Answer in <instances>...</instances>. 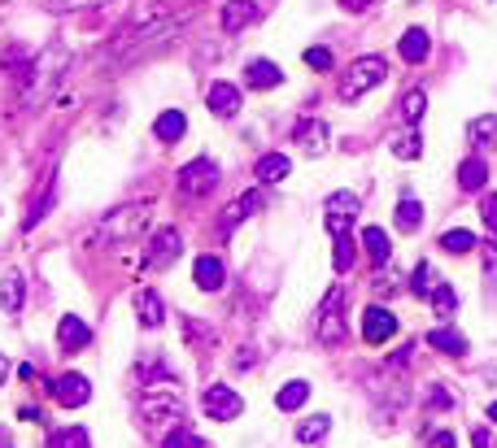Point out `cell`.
<instances>
[{"label":"cell","mask_w":497,"mask_h":448,"mask_svg":"<svg viewBox=\"0 0 497 448\" xmlns=\"http://www.w3.org/2000/svg\"><path fill=\"white\" fill-rule=\"evenodd\" d=\"M192 14H197L192 5H171V0L153 5L144 18H136L131 26H122L119 36L109 39V61H131V57H144V53L166 48V44L192 22Z\"/></svg>","instance_id":"cell-1"},{"label":"cell","mask_w":497,"mask_h":448,"mask_svg":"<svg viewBox=\"0 0 497 448\" xmlns=\"http://www.w3.org/2000/svg\"><path fill=\"white\" fill-rule=\"evenodd\" d=\"M66 70H70V48H66V44H44L18 78V105L22 109H40L44 100L61 87Z\"/></svg>","instance_id":"cell-2"},{"label":"cell","mask_w":497,"mask_h":448,"mask_svg":"<svg viewBox=\"0 0 497 448\" xmlns=\"http://www.w3.org/2000/svg\"><path fill=\"white\" fill-rule=\"evenodd\" d=\"M140 418L149 423V427L158 431H180L183 427V396L180 388L171 383V388H144L140 392Z\"/></svg>","instance_id":"cell-3"},{"label":"cell","mask_w":497,"mask_h":448,"mask_svg":"<svg viewBox=\"0 0 497 448\" xmlns=\"http://www.w3.org/2000/svg\"><path fill=\"white\" fill-rule=\"evenodd\" d=\"M149 218H153V205H149V200L119 205L109 218H100L97 239H100V244H122V239H136L140 231H149Z\"/></svg>","instance_id":"cell-4"},{"label":"cell","mask_w":497,"mask_h":448,"mask_svg":"<svg viewBox=\"0 0 497 448\" xmlns=\"http://www.w3.org/2000/svg\"><path fill=\"white\" fill-rule=\"evenodd\" d=\"M384 78H388V61L379 57V53H367V57H358L345 70V78H340V100L354 105V100H362L367 92H376Z\"/></svg>","instance_id":"cell-5"},{"label":"cell","mask_w":497,"mask_h":448,"mask_svg":"<svg viewBox=\"0 0 497 448\" xmlns=\"http://www.w3.org/2000/svg\"><path fill=\"white\" fill-rule=\"evenodd\" d=\"M201 410L205 418H214V423H232L244 413V396L236 388H227V383H210V388L201 392Z\"/></svg>","instance_id":"cell-6"},{"label":"cell","mask_w":497,"mask_h":448,"mask_svg":"<svg viewBox=\"0 0 497 448\" xmlns=\"http://www.w3.org/2000/svg\"><path fill=\"white\" fill-rule=\"evenodd\" d=\"M219 166L210 161V157H197V161H188L180 175H175V183H180L183 196H210L214 188H219Z\"/></svg>","instance_id":"cell-7"},{"label":"cell","mask_w":497,"mask_h":448,"mask_svg":"<svg viewBox=\"0 0 497 448\" xmlns=\"http://www.w3.org/2000/svg\"><path fill=\"white\" fill-rule=\"evenodd\" d=\"M340 305H345V288H332L327 292V300L318 305V344H340L345 340V318H340Z\"/></svg>","instance_id":"cell-8"},{"label":"cell","mask_w":497,"mask_h":448,"mask_svg":"<svg viewBox=\"0 0 497 448\" xmlns=\"http://www.w3.org/2000/svg\"><path fill=\"white\" fill-rule=\"evenodd\" d=\"M180 253H183V235L175 231V227H161V231L149 239V249H144V270H166Z\"/></svg>","instance_id":"cell-9"},{"label":"cell","mask_w":497,"mask_h":448,"mask_svg":"<svg viewBox=\"0 0 497 448\" xmlns=\"http://www.w3.org/2000/svg\"><path fill=\"white\" fill-rule=\"evenodd\" d=\"M323 209H327V231H332V235H349L354 218L362 214V200H358V192H332Z\"/></svg>","instance_id":"cell-10"},{"label":"cell","mask_w":497,"mask_h":448,"mask_svg":"<svg viewBox=\"0 0 497 448\" xmlns=\"http://www.w3.org/2000/svg\"><path fill=\"white\" fill-rule=\"evenodd\" d=\"M262 205H266V192H262V188H254V192H244L240 200H232V205L219 214V235H232L240 222H249V218L258 214Z\"/></svg>","instance_id":"cell-11"},{"label":"cell","mask_w":497,"mask_h":448,"mask_svg":"<svg viewBox=\"0 0 497 448\" xmlns=\"http://www.w3.org/2000/svg\"><path fill=\"white\" fill-rule=\"evenodd\" d=\"M393 335H398L393 310H384V305H367V310H362V340H367V344H388Z\"/></svg>","instance_id":"cell-12"},{"label":"cell","mask_w":497,"mask_h":448,"mask_svg":"<svg viewBox=\"0 0 497 448\" xmlns=\"http://www.w3.org/2000/svg\"><path fill=\"white\" fill-rule=\"evenodd\" d=\"M293 139H297L301 153H310V157H323L327 148H332V131H327V122H323V117H301L297 131H293Z\"/></svg>","instance_id":"cell-13"},{"label":"cell","mask_w":497,"mask_h":448,"mask_svg":"<svg viewBox=\"0 0 497 448\" xmlns=\"http://www.w3.org/2000/svg\"><path fill=\"white\" fill-rule=\"evenodd\" d=\"M53 396H57V405H66V410H79V405H88L92 401V383L83 379V374H61V379H53Z\"/></svg>","instance_id":"cell-14"},{"label":"cell","mask_w":497,"mask_h":448,"mask_svg":"<svg viewBox=\"0 0 497 448\" xmlns=\"http://www.w3.org/2000/svg\"><path fill=\"white\" fill-rule=\"evenodd\" d=\"M258 18H262L258 0H227V5H223V14H219V22H223V31H227V36H236V31H244V26H254Z\"/></svg>","instance_id":"cell-15"},{"label":"cell","mask_w":497,"mask_h":448,"mask_svg":"<svg viewBox=\"0 0 497 448\" xmlns=\"http://www.w3.org/2000/svg\"><path fill=\"white\" fill-rule=\"evenodd\" d=\"M136 322L144 331H158L161 322H166V305H161L158 288H140L136 292Z\"/></svg>","instance_id":"cell-16"},{"label":"cell","mask_w":497,"mask_h":448,"mask_svg":"<svg viewBox=\"0 0 497 448\" xmlns=\"http://www.w3.org/2000/svg\"><path fill=\"white\" fill-rule=\"evenodd\" d=\"M57 344H61V352H83L92 344V327L83 318H75V313H66L57 322Z\"/></svg>","instance_id":"cell-17"},{"label":"cell","mask_w":497,"mask_h":448,"mask_svg":"<svg viewBox=\"0 0 497 448\" xmlns=\"http://www.w3.org/2000/svg\"><path fill=\"white\" fill-rule=\"evenodd\" d=\"M205 105H210V114H219V117L240 114V87L236 83H227V78H219V83H210Z\"/></svg>","instance_id":"cell-18"},{"label":"cell","mask_w":497,"mask_h":448,"mask_svg":"<svg viewBox=\"0 0 497 448\" xmlns=\"http://www.w3.org/2000/svg\"><path fill=\"white\" fill-rule=\"evenodd\" d=\"M192 279H197L201 292H219L223 279H227V270H223V261L214 253H201L197 266H192Z\"/></svg>","instance_id":"cell-19"},{"label":"cell","mask_w":497,"mask_h":448,"mask_svg":"<svg viewBox=\"0 0 497 448\" xmlns=\"http://www.w3.org/2000/svg\"><path fill=\"white\" fill-rule=\"evenodd\" d=\"M398 53H401V61H410V66H423V61H428V53H432V39H428V31H423V26H410V31L401 36Z\"/></svg>","instance_id":"cell-20"},{"label":"cell","mask_w":497,"mask_h":448,"mask_svg":"<svg viewBox=\"0 0 497 448\" xmlns=\"http://www.w3.org/2000/svg\"><path fill=\"white\" fill-rule=\"evenodd\" d=\"M244 78H249V87H258V92H271V87H279L284 83V70H279L275 61H249L244 66Z\"/></svg>","instance_id":"cell-21"},{"label":"cell","mask_w":497,"mask_h":448,"mask_svg":"<svg viewBox=\"0 0 497 448\" xmlns=\"http://www.w3.org/2000/svg\"><path fill=\"white\" fill-rule=\"evenodd\" d=\"M22 305H26V279H22L18 270H9L5 279H0V310L18 313Z\"/></svg>","instance_id":"cell-22"},{"label":"cell","mask_w":497,"mask_h":448,"mask_svg":"<svg viewBox=\"0 0 497 448\" xmlns=\"http://www.w3.org/2000/svg\"><path fill=\"white\" fill-rule=\"evenodd\" d=\"M288 170H293V161L284 153H266L258 157V166H254V175H258L262 188H271V183H279V178H288Z\"/></svg>","instance_id":"cell-23"},{"label":"cell","mask_w":497,"mask_h":448,"mask_svg":"<svg viewBox=\"0 0 497 448\" xmlns=\"http://www.w3.org/2000/svg\"><path fill=\"white\" fill-rule=\"evenodd\" d=\"M484 183H489L484 157H467V161L458 166V188H462V192H484Z\"/></svg>","instance_id":"cell-24"},{"label":"cell","mask_w":497,"mask_h":448,"mask_svg":"<svg viewBox=\"0 0 497 448\" xmlns=\"http://www.w3.org/2000/svg\"><path fill=\"white\" fill-rule=\"evenodd\" d=\"M183 131H188V117H183L180 109H166V114H158V122H153V136H158L161 144H180Z\"/></svg>","instance_id":"cell-25"},{"label":"cell","mask_w":497,"mask_h":448,"mask_svg":"<svg viewBox=\"0 0 497 448\" xmlns=\"http://www.w3.org/2000/svg\"><path fill=\"white\" fill-rule=\"evenodd\" d=\"M467 139H471V148H497V114L471 117V127H467Z\"/></svg>","instance_id":"cell-26"},{"label":"cell","mask_w":497,"mask_h":448,"mask_svg":"<svg viewBox=\"0 0 497 448\" xmlns=\"http://www.w3.org/2000/svg\"><path fill=\"white\" fill-rule=\"evenodd\" d=\"M362 249H367V257H371L376 266H388L393 239H388V231H379V227H367V231H362Z\"/></svg>","instance_id":"cell-27"},{"label":"cell","mask_w":497,"mask_h":448,"mask_svg":"<svg viewBox=\"0 0 497 448\" xmlns=\"http://www.w3.org/2000/svg\"><path fill=\"white\" fill-rule=\"evenodd\" d=\"M305 401H310V383H305V379H288V383H284V388L275 392V405H279L284 413L301 410Z\"/></svg>","instance_id":"cell-28"},{"label":"cell","mask_w":497,"mask_h":448,"mask_svg":"<svg viewBox=\"0 0 497 448\" xmlns=\"http://www.w3.org/2000/svg\"><path fill=\"white\" fill-rule=\"evenodd\" d=\"M398 114H401V122H406V127H419V122H423V114H428V92H423V87H410V92L401 97Z\"/></svg>","instance_id":"cell-29"},{"label":"cell","mask_w":497,"mask_h":448,"mask_svg":"<svg viewBox=\"0 0 497 448\" xmlns=\"http://www.w3.org/2000/svg\"><path fill=\"white\" fill-rule=\"evenodd\" d=\"M428 344L437 352H450V357H462V352H467V340H462V331H454V327H437V331L428 335Z\"/></svg>","instance_id":"cell-30"},{"label":"cell","mask_w":497,"mask_h":448,"mask_svg":"<svg viewBox=\"0 0 497 448\" xmlns=\"http://www.w3.org/2000/svg\"><path fill=\"white\" fill-rule=\"evenodd\" d=\"M419 227H423V205H419L415 196H401L398 200V231L415 235Z\"/></svg>","instance_id":"cell-31"},{"label":"cell","mask_w":497,"mask_h":448,"mask_svg":"<svg viewBox=\"0 0 497 448\" xmlns=\"http://www.w3.org/2000/svg\"><path fill=\"white\" fill-rule=\"evenodd\" d=\"M388 148H393V157H401V161H419V153H423V139H419V127H410V131H401V136L388 139Z\"/></svg>","instance_id":"cell-32"},{"label":"cell","mask_w":497,"mask_h":448,"mask_svg":"<svg viewBox=\"0 0 497 448\" xmlns=\"http://www.w3.org/2000/svg\"><path fill=\"white\" fill-rule=\"evenodd\" d=\"M354 261H358V244H354V235H337V253H332V266L340 274L354 270Z\"/></svg>","instance_id":"cell-33"},{"label":"cell","mask_w":497,"mask_h":448,"mask_svg":"<svg viewBox=\"0 0 497 448\" xmlns=\"http://www.w3.org/2000/svg\"><path fill=\"white\" fill-rule=\"evenodd\" d=\"M327 431H332V418H327V413H315V418H305V423L297 427V440L301 444H318Z\"/></svg>","instance_id":"cell-34"},{"label":"cell","mask_w":497,"mask_h":448,"mask_svg":"<svg viewBox=\"0 0 497 448\" xmlns=\"http://www.w3.org/2000/svg\"><path fill=\"white\" fill-rule=\"evenodd\" d=\"M53 200H57V188L48 183V188H44V196H40V200H36V205L26 209V222H22V231H31V227H40V222H44V214L53 209Z\"/></svg>","instance_id":"cell-35"},{"label":"cell","mask_w":497,"mask_h":448,"mask_svg":"<svg viewBox=\"0 0 497 448\" xmlns=\"http://www.w3.org/2000/svg\"><path fill=\"white\" fill-rule=\"evenodd\" d=\"M48 448H92V440H88L83 427H61V431H53Z\"/></svg>","instance_id":"cell-36"},{"label":"cell","mask_w":497,"mask_h":448,"mask_svg":"<svg viewBox=\"0 0 497 448\" xmlns=\"http://www.w3.org/2000/svg\"><path fill=\"white\" fill-rule=\"evenodd\" d=\"M440 249H445V253H471V249H476V235L454 227V231L440 235Z\"/></svg>","instance_id":"cell-37"},{"label":"cell","mask_w":497,"mask_h":448,"mask_svg":"<svg viewBox=\"0 0 497 448\" xmlns=\"http://www.w3.org/2000/svg\"><path fill=\"white\" fill-rule=\"evenodd\" d=\"M428 300H432V310H437L440 318H450V313L458 310V292H454V288H450V283H437Z\"/></svg>","instance_id":"cell-38"},{"label":"cell","mask_w":497,"mask_h":448,"mask_svg":"<svg viewBox=\"0 0 497 448\" xmlns=\"http://www.w3.org/2000/svg\"><path fill=\"white\" fill-rule=\"evenodd\" d=\"M161 448H205V440L192 427H180V431H171V435H161Z\"/></svg>","instance_id":"cell-39"},{"label":"cell","mask_w":497,"mask_h":448,"mask_svg":"<svg viewBox=\"0 0 497 448\" xmlns=\"http://www.w3.org/2000/svg\"><path fill=\"white\" fill-rule=\"evenodd\" d=\"M432 288H437V283H432V266H428V261H419L415 274H410V292H415V296H432Z\"/></svg>","instance_id":"cell-40"},{"label":"cell","mask_w":497,"mask_h":448,"mask_svg":"<svg viewBox=\"0 0 497 448\" xmlns=\"http://www.w3.org/2000/svg\"><path fill=\"white\" fill-rule=\"evenodd\" d=\"M305 66L323 75V70H332V53L327 48H305Z\"/></svg>","instance_id":"cell-41"},{"label":"cell","mask_w":497,"mask_h":448,"mask_svg":"<svg viewBox=\"0 0 497 448\" xmlns=\"http://www.w3.org/2000/svg\"><path fill=\"white\" fill-rule=\"evenodd\" d=\"M100 0H48L53 14H75V9H97Z\"/></svg>","instance_id":"cell-42"},{"label":"cell","mask_w":497,"mask_h":448,"mask_svg":"<svg viewBox=\"0 0 497 448\" xmlns=\"http://www.w3.org/2000/svg\"><path fill=\"white\" fill-rule=\"evenodd\" d=\"M480 218H484V227L497 235V192H489L484 200H480Z\"/></svg>","instance_id":"cell-43"},{"label":"cell","mask_w":497,"mask_h":448,"mask_svg":"<svg viewBox=\"0 0 497 448\" xmlns=\"http://www.w3.org/2000/svg\"><path fill=\"white\" fill-rule=\"evenodd\" d=\"M480 257H484V270H489V279L497 283V244H484V249H480Z\"/></svg>","instance_id":"cell-44"},{"label":"cell","mask_w":497,"mask_h":448,"mask_svg":"<svg viewBox=\"0 0 497 448\" xmlns=\"http://www.w3.org/2000/svg\"><path fill=\"white\" fill-rule=\"evenodd\" d=\"M428 448H458L454 431H437V435H432V440H428Z\"/></svg>","instance_id":"cell-45"},{"label":"cell","mask_w":497,"mask_h":448,"mask_svg":"<svg viewBox=\"0 0 497 448\" xmlns=\"http://www.w3.org/2000/svg\"><path fill=\"white\" fill-rule=\"evenodd\" d=\"M471 444H476V448H493V444H489V427H476V431H471Z\"/></svg>","instance_id":"cell-46"},{"label":"cell","mask_w":497,"mask_h":448,"mask_svg":"<svg viewBox=\"0 0 497 448\" xmlns=\"http://www.w3.org/2000/svg\"><path fill=\"white\" fill-rule=\"evenodd\" d=\"M254 366V349H240L236 352V371H249Z\"/></svg>","instance_id":"cell-47"},{"label":"cell","mask_w":497,"mask_h":448,"mask_svg":"<svg viewBox=\"0 0 497 448\" xmlns=\"http://www.w3.org/2000/svg\"><path fill=\"white\" fill-rule=\"evenodd\" d=\"M340 9H349V14H362V9H371V0H340Z\"/></svg>","instance_id":"cell-48"},{"label":"cell","mask_w":497,"mask_h":448,"mask_svg":"<svg viewBox=\"0 0 497 448\" xmlns=\"http://www.w3.org/2000/svg\"><path fill=\"white\" fill-rule=\"evenodd\" d=\"M450 405V396H445V388H432V410H445Z\"/></svg>","instance_id":"cell-49"},{"label":"cell","mask_w":497,"mask_h":448,"mask_svg":"<svg viewBox=\"0 0 497 448\" xmlns=\"http://www.w3.org/2000/svg\"><path fill=\"white\" fill-rule=\"evenodd\" d=\"M9 379V357H0V383Z\"/></svg>","instance_id":"cell-50"},{"label":"cell","mask_w":497,"mask_h":448,"mask_svg":"<svg viewBox=\"0 0 497 448\" xmlns=\"http://www.w3.org/2000/svg\"><path fill=\"white\" fill-rule=\"evenodd\" d=\"M489 423H497V401H493V405H489Z\"/></svg>","instance_id":"cell-51"},{"label":"cell","mask_w":497,"mask_h":448,"mask_svg":"<svg viewBox=\"0 0 497 448\" xmlns=\"http://www.w3.org/2000/svg\"><path fill=\"white\" fill-rule=\"evenodd\" d=\"M0 448H5V431H0Z\"/></svg>","instance_id":"cell-52"}]
</instances>
